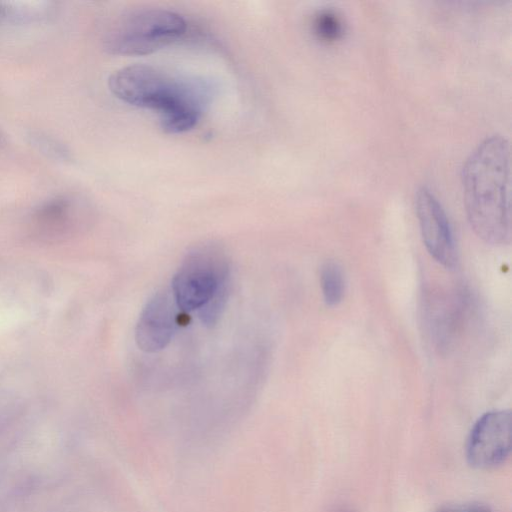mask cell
<instances>
[{"label": "cell", "instance_id": "1", "mask_svg": "<svg viewBox=\"0 0 512 512\" xmlns=\"http://www.w3.org/2000/svg\"><path fill=\"white\" fill-rule=\"evenodd\" d=\"M468 221L483 241L504 245L511 238V153L501 134L484 138L466 158L461 173Z\"/></svg>", "mask_w": 512, "mask_h": 512}, {"label": "cell", "instance_id": "2", "mask_svg": "<svg viewBox=\"0 0 512 512\" xmlns=\"http://www.w3.org/2000/svg\"><path fill=\"white\" fill-rule=\"evenodd\" d=\"M108 86L123 102L157 111L162 129L173 134L195 127L206 101L200 83L171 77L147 65L118 69L109 77Z\"/></svg>", "mask_w": 512, "mask_h": 512}, {"label": "cell", "instance_id": "3", "mask_svg": "<svg viewBox=\"0 0 512 512\" xmlns=\"http://www.w3.org/2000/svg\"><path fill=\"white\" fill-rule=\"evenodd\" d=\"M230 290V262L224 248L214 242L194 246L182 260L171 285L179 310L201 309L213 297Z\"/></svg>", "mask_w": 512, "mask_h": 512}, {"label": "cell", "instance_id": "4", "mask_svg": "<svg viewBox=\"0 0 512 512\" xmlns=\"http://www.w3.org/2000/svg\"><path fill=\"white\" fill-rule=\"evenodd\" d=\"M184 18L172 11L144 8L120 17L105 36V48L117 55H146L181 38Z\"/></svg>", "mask_w": 512, "mask_h": 512}, {"label": "cell", "instance_id": "5", "mask_svg": "<svg viewBox=\"0 0 512 512\" xmlns=\"http://www.w3.org/2000/svg\"><path fill=\"white\" fill-rule=\"evenodd\" d=\"M92 220L93 212L85 201L70 195L57 196L32 211L28 231L40 242H62L86 230Z\"/></svg>", "mask_w": 512, "mask_h": 512}, {"label": "cell", "instance_id": "6", "mask_svg": "<svg viewBox=\"0 0 512 512\" xmlns=\"http://www.w3.org/2000/svg\"><path fill=\"white\" fill-rule=\"evenodd\" d=\"M511 414L494 410L482 415L474 424L466 444L468 463L479 469L502 464L510 454Z\"/></svg>", "mask_w": 512, "mask_h": 512}, {"label": "cell", "instance_id": "7", "mask_svg": "<svg viewBox=\"0 0 512 512\" xmlns=\"http://www.w3.org/2000/svg\"><path fill=\"white\" fill-rule=\"evenodd\" d=\"M415 211L423 243L433 259L446 269L457 264V251L448 216L427 186L415 192Z\"/></svg>", "mask_w": 512, "mask_h": 512}, {"label": "cell", "instance_id": "8", "mask_svg": "<svg viewBox=\"0 0 512 512\" xmlns=\"http://www.w3.org/2000/svg\"><path fill=\"white\" fill-rule=\"evenodd\" d=\"M178 306L171 290L157 291L143 307L135 328V342L146 353L163 350L178 327Z\"/></svg>", "mask_w": 512, "mask_h": 512}, {"label": "cell", "instance_id": "9", "mask_svg": "<svg viewBox=\"0 0 512 512\" xmlns=\"http://www.w3.org/2000/svg\"><path fill=\"white\" fill-rule=\"evenodd\" d=\"M49 10L47 2L0 1V24L33 22L44 18Z\"/></svg>", "mask_w": 512, "mask_h": 512}, {"label": "cell", "instance_id": "10", "mask_svg": "<svg viewBox=\"0 0 512 512\" xmlns=\"http://www.w3.org/2000/svg\"><path fill=\"white\" fill-rule=\"evenodd\" d=\"M320 286L324 302L328 306L338 305L344 296L345 280L341 267L332 260L324 262L320 269Z\"/></svg>", "mask_w": 512, "mask_h": 512}, {"label": "cell", "instance_id": "11", "mask_svg": "<svg viewBox=\"0 0 512 512\" xmlns=\"http://www.w3.org/2000/svg\"><path fill=\"white\" fill-rule=\"evenodd\" d=\"M315 33L323 40L338 39L343 31L340 17L332 10L319 11L313 20Z\"/></svg>", "mask_w": 512, "mask_h": 512}, {"label": "cell", "instance_id": "12", "mask_svg": "<svg viewBox=\"0 0 512 512\" xmlns=\"http://www.w3.org/2000/svg\"><path fill=\"white\" fill-rule=\"evenodd\" d=\"M34 143L44 152L56 158L66 159L68 157L67 151L61 144H58L55 140L42 136L40 134L32 136Z\"/></svg>", "mask_w": 512, "mask_h": 512}, {"label": "cell", "instance_id": "13", "mask_svg": "<svg viewBox=\"0 0 512 512\" xmlns=\"http://www.w3.org/2000/svg\"><path fill=\"white\" fill-rule=\"evenodd\" d=\"M437 512H492L491 508L481 503L450 505L440 508Z\"/></svg>", "mask_w": 512, "mask_h": 512}, {"label": "cell", "instance_id": "14", "mask_svg": "<svg viewBox=\"0 0 512 512\" xmlns=\"http://www.w3.org/2000/svg\"><path fill=\"white\" fill-rule=\"evenodd\" d=\"M6 138L0 131V152L6 147Z\"/></svg>", "mask_w": 512, "mask_h": 512}]
</instances>
